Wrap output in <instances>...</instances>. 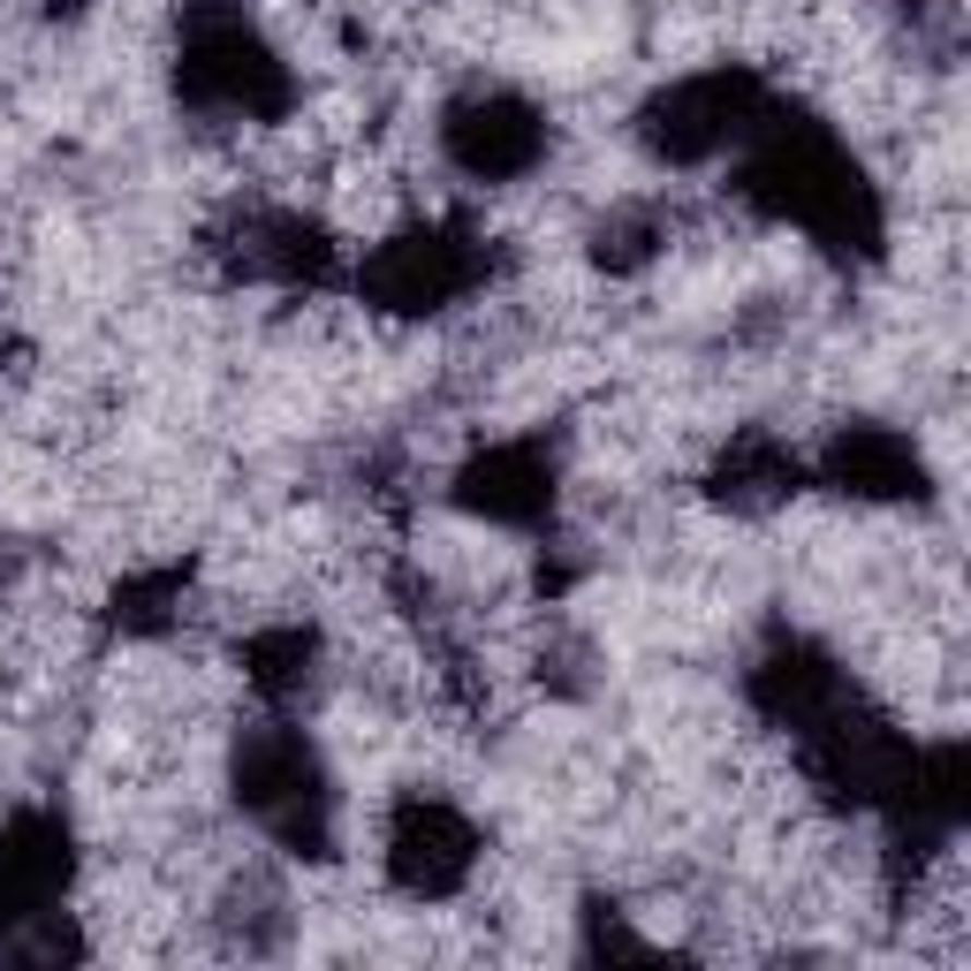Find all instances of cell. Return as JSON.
<instances>
[{"label": "cell", "mask_w": 971, "mask_h": 971, "mask_svg": "<svg viewBox=\"0 0 971 971\" xmlns=\"http://www.w3.org/2000/svg\"><path fill=\"white\" fill-rule=\"evenodd\" d=\"M798 175H805V182H812L805 153H798ZM835 175H850V167H842V160H827V175H819V182H835ZM805 197H812V190H798V197H790V205H782V220H790V213H798V220H805ZM835 197H858V182H842V190H835Z\"/></svg>", "instance_id": "1"}]
</instances>
